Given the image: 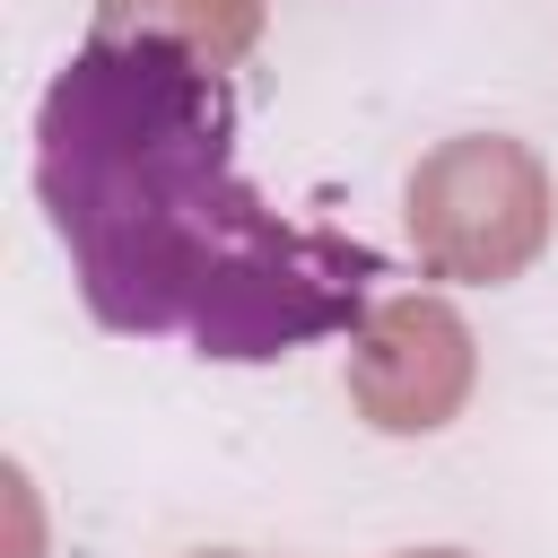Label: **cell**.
<instances>
[{"instance_id":"5b68a950","label":"cell","mask_w":558,"mask_h":558,"mask_svg":"<svg viewBox=\"0 0 558 558\" xmlns=\"http://www.w3.org/2000/svg\"><path fill=\"white\" fill-rule=\"evenodd\" d=\"M9 506H17V549H9V558H44V541H35V488H26V471H9Z\"/></svg>"},{"instance_id":"8992f818","label":"cell","mask_w":558,"mask_h":558,"mask_svg":"<svg viewBox=\"0 0 558 558\" xmlns=\"http://www.w3.org/2000/svg\"><path fill=\"white\" fill-rule=\"evenodd\" d=\"M401 558H462V549H401Z\"/></svg>"},{"instance_id":"3957f363","label":"cell","mask_w":558,"mask_h":558,"mask_svg":"<svg viewBox=\"0 0 558 558\" xmlns=\"http://www.w3.org/2000/svg\"><path fill=\"white\" fill-rule=\"evenodd\" d=\"M471 375H480V349H471V323L445 296H384L357 323L349 401L384 436H436L445 418H462Z\"/></svg>"},{"instance_id":"52a82bcc","label":"cell","mask_w":558,"mask_h":558,"mask_svg":"<svg viewBox=\"0 0 558 558\" xmlns=\"http://www.w3.org/2000/svg\"><path fill=\"white\" fill-rule=\"evenodd\" d=\"M201 558H244V549H201Z\"/></svg>"},{"instance_id":"7a4b0ae2","label":"cell","mask_w":558,"mask_h":558,"mask_svg":"<svg viewBox=\"0 0 558 558\" xmlns=\"http://www.w3.org/2000/svg\"><path fill=\"white\" fill-rule=\"evenodd\" d=\"M410 244L436 279L497 288L523 279L549 244V174L506 131L436 140L410 174Z\"/></svg>"},{"instance_id":"277c9868","label":"cell","mask_w":558,"mask_h":558,"mask_svg":"<svg viewBox=\"0 0 558 558\" xmlns=\"http://www.w3.org/2000/svg\"><path fill=\"white\" fill-rule=\"evenodd\" d=\"M87 35H148L201 52L209 70H235L262 44V0H96Z\"/></svg>"},{"instance_id":"6da1fadb","label":"cell","mask_w":558,"mask_h":558,"mask_svg":"<svg viewBox=\"0 0 558 558\" xmlns=\"http://www.w3.org/2000/svg\"><path fill=\"white\" fill-rule=\"evenodd\" d=\"M35 192L105 331L262 366L375 314L384 253L244 183L235 87L183 44L87 35L44 87Z\"/></svg>"}]
</instances>
